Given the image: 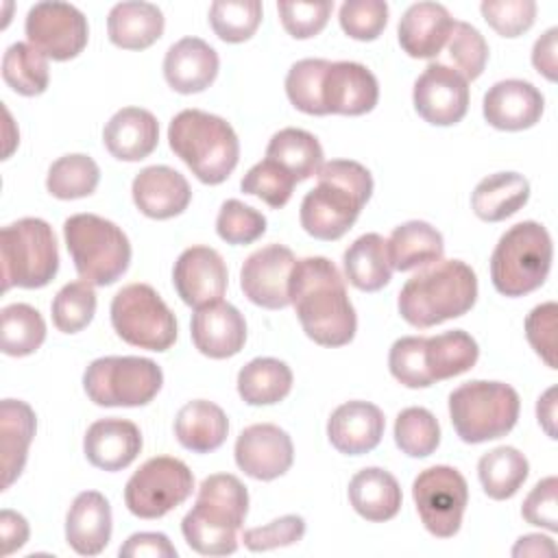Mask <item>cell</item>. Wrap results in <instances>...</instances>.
Instances as JSON below:
<instances>
[{"label": "cell", "instance_id": "obj_1", "mask_svg": "<svg viewBox=\"0 0 558 558\" xmlns=\"http://www.w3.org/2000/svg\"><path fill=\"white\" fill-rule=\"evenodd\" d=\"M290 303L310 340L344 347L357 331V316L344 279L327 257L296 259L290 277Z\"/></svg>", "mask_w": 558, "mask_h": 558}, {"label": "cell", "instance_id": "obj_2", "mask_svg": "<svg viewBox=\"0 0 558 558\" xmlns=\"http://www.w3.org/2000/svg\"><path fill=\"white\" fill-rule=\"evenodd\" d=\"M316 177V187L301 201L299 220L312 238L333 242L355 225L373 194V177L353 159L325 161Z\"/></svg>", "mask_w": 558, "mask_h": 558}, {"label": "cell", "instance_id": "obj_3", "mask_svg": "<svg viewBox=\"0 0 558 558\" xmlns=\"http://www.w3.org/2000/svg\"><path fill=\"white\" fill-rule=\"evenodd\" d=\"M475 301V270L462 259H438L403 283L397 307L408 325L427 329L464 316Z\"/></svg>", "mask_w": 558, "mask_h": 558}, {"label": "cell", "instance_id": "obj_4", "mask_svg": "<svg viewBox=\"0 0 558 558\" xmlns=\"http://www.w3.org/2000/svg\"><path fill=\"white\" fill-rule=\"evenodd\" d=\"M246 512V486L231 473H214L201 482L196 504L181 521L183 538L203 556L233 554Z\"/></svg>", "mask_w": 558, "mask_h": 558}, {"label": "cell", "instance_id": "obj_5", "mask_svg": "<svg viewBox=\"0 0 558 558\" xmlns=\"http://www.w3.org/2000/svg\"><path fill=\"white\" fill-rule=\"evenodd\" d=\"M170 150L207 185L229 179L240 159V140L233 126L214 113L183 109L168 124Z\"/></svg>", "mask_w": 558, "mask_h": 558}, {"label": "cell", "instance_id": "obj_6", "mask_svg": "<svg viewBox=\"0 0 558 558\" xmlns=\"http://www.w3.org/2000/svg\"><path fill=\"white\" fill-rule=\"evenodd\" d=\"M554 259L549 231L536 220L510 227L490 255V281L504 296H525L538 290Z\"/></svg>", "mask_w": 558, "mask_h": 558}, {"label": "cell", "instance_id": "obj_7", "mask_svg": "<svg viewBox=\"0 0 558 558\" xmlns=\"http://www.w3.org/2000/svg\"><path fill=\"white\" fill-rule=\"evenodd\" d=\"M63 238L78 277L92 286L116 283L131 264V242L126 233L102 216H70L63 222Z\"/></svg>", "mask_w": 558, "mask_h": 558}, {"label": "cell", "instance_id": "obj_8", "mask_svg": "<svg viewBox=\"0 0 558 558\" xmlns=\"http://www.w3.org/2000/svg\"><path fill=\"white\" fill-rule=\"evenodd\" d=\"M521 401L504 381L473 379L449 395V418L462 442L480 445L506 436L519 418Z\"/></svg>", "mask_w": 558, "mask_h": 558}, {"label": "cell", "instance_id": "obj_9", "mask_svg": "<svg viewBox=\"0 0 558 558\" xmlns=\"http://www.w3.org/2000/svg\"><path fill=\"white\" fill-rule=\"evenodd\" d=\"M2 290L44 288L59 270V248L52 227L41 218H20L0 233Z\"/></svg>", "mask_w": 558, "mask_h": 558}, {"label": "cell", "instance_id": "obj_10", "mask_svg": "<svg viewBox=\"0 0 558 558\" xmlns=\"http://www.w3.org/2000/svg\"><path fill=\"white\" fill-rule=\"evenodd\" d=\"M163 373L157 362L140 355H105L83 373L89 401L102 408H137L150 403L161 390Z\"/></svg>", "mask_w": 558, "mask_h": 558}, {"label": "cell", "instance_id": "obj_11", "mask_svg": "<svg viewBox=\"0 0 558 558\" xmlns=\"http://www.w3.org/2000/svg\"><path fill=\"white\" fill-rule=\"evenodd\" d=\"M111 325L133 347L166 351L177 340V318L148 283H129L111 299Z\"/></svg>", "mask_w": 558, "mask_h": 558}, {"label": "cell", "instance_id": "obj_12", "mask_svg": "<svg viewBox=\"0 0 558 558\" xmlns=\"http://www.w3.org/2000/svg\"><path fill=\"white\" fill-rule=\"evenodd\" d=\"M194 490L190 466L172 456L146 460L124 486V504L140 519H159L181 506Z\"/></svg>", "mask_w": 558, "mask_h": 558}, {"label": "cell", "instance_id": "obj_13", "mask_svg": "<svg viewBox=\"0 0 558 558\" xmlns=\"http://www.w3.org/2000/svg\"><path fill=\"white\" fill-rule=\"evenodd\" d=\"M412 497L429 534L438 538L458 534L469 504V486L458 469L436 464L421 471L412 484Z\"/></svg>", "mask_w": 558, "mask_h": 558}, {"label": "cell", "instance_id": "obj_14", "mask_svg": "<svg viewBox=\"0 0 558 558\" xmlns=\"http://www.w3.org/2000/svg\"><path fill=\"white\" fill-rule=\"evenodd\" d=\"M26 39L52 61H70L83 52L89 39L87 17L70 2L44 0L28 9Z\"/></svg>", "mask_w": 558, "mask_h": 558}, {"label": "cell", "instance_id": "obj_15", "mask_svg": "<svg viewBox=\"0 0 558 558\" xmlns=\"http://www.w3.org/2000/svg\"><path fill=\"white\" fill-rule=\"evenodd\" d=\"M412 102L434 126L458 124L469 111V81L451 65L432 61L414 83Z\"/></svg>", "mask_w": 558, "mask_h": 558}, {"label": "cell", "instance_id": "obj_16", "mask_svg": "<svg viewBox=\"0 0 558 558\" xmlns=\"http://www.w3.org/2000/svg\"><path fill=\"white\" fill-rule=\"evenodd\" d=\"M294 264V253L283 244L257 248L244 259L240 270V288L244 296L264 310L288 307Z\"/></svg>", "mask_w": 558, "mask_h": 558}, {"label": "cell", "instance_id": "obj_17", "mask_svg": "<svg viewBox=\"0 0 558 558\" xmlns=\"http://www.w3.org/2000/svg\"><path fill=\"white\" fill-rule=\"evenodd\" d=\"M323 116H364L379 100V83L375 74L357 61H329L320 76Z\"/></svg>", "mask_w": 558, "mask_h": 558}, {"label": "cell", "instance_id": "obj_18", "mask_svg": "<svg viewBox=\"0 0 558 558\" xmlns=\"http://www.w3.org/2000/svg\"><path fill=\"white\" fill-rule=\"evenodd\" d=\"M172 283L185 305L194 310L205 307L222 301L229 283L227 264L211 246H190L174 262Z\"/></svg>", "mask_w": 558, "mask_h": 558}, {"label": "cell", "instance_id": "obj_19", "mask_svg": "<svg viewBox=\"0 0 558 558\" xmlns=\"http://www.w3.org/2000/svg\"><path fill=\"white\" fill-rule=\"evenodd\" d=\"M235 464L248 477L270 482L281 477L294 462V445L286 429L272 423H255L235 440Z\"/></svg>", "mask_w": 558, "mask_h": 558}, {"label": "cell", "instance_id": "obj_20", "mask_svg": "<svg viewBox=\"0 0 558 558\" xmlns=\"http://www.w3.org/2000/svg\"><path fill=\"white\" fill-rule=\"evenodd\" d=\"M545 109V98L530 81L506 78L488 87L482 102L484 120L499 131H523L534 126Z\"/></svg>", "mask_w": 558, "mask_h": 558}, {"label": "cell", "instance_id": "obj_21", "mask_svg": "<svg viewBox=\"0 0 558 558\" xmlns=\"http://www.w3.org/2000/svg\"><path fill=\"white\" fill-rule=\"evenodd\" d=\"M190 336L203 355L211 360L233 357L246 342V320L235 305L216 301L192 314Z\"/></svg>", "mask_w": 558, "mask_h": 558}, {"label": "cell", "instance_id": "obj_22", "mask_svg": "<svg viewBox=\"0 0 558 558\" xmlns=\"http://www.w3.org/2000/svg\"><path fill=\"white\" fill-rule=\"evenodd\" d=\"M135 207L153 218L168 220L183 214L192 201L187 179L170 166H148L140 170L131 185Z\"/></svg>", "mask_w": 558, "mask_h": 558}, {"label": "cell", "instance_id": "obj_23", "mask_svg": "<svg viewBox=\"0 0 558 558\" xmlns=\"http://www.w3.org/2000/svg\"><path fill=\"white\" fill-rule=\"evenodd\" d=\"M384 412L371 401H347L338 405L327 421V438L344 456L373 451L384 436Z\"/></svg>", "mask_w": 558, "mask_h": 558}, {"label": "cell", "instance_id": "obj_24", "mask_svg": "<svg viewBox=\"0 0 558 558\" xmlns=\"http://www.w3.org/2000/svg\"><path fill=\"white\" fill-rule=\"evenodd\" d=\"M83 451L92 466L100 471H122L142 451V432L126 418L94 421L83 438Z\"/></svg>", "mask_w": 558, "mask_h": 558}, {"label": "cell", "instance_id": "obj_25", "mask_svg": "<svg viewBox=\"0 0 558 558\" xmlns=\"http://www.w3.org/2000/svg\"><path fill=\"white\" fill-rule=\"evenodd\" d=\"M456 20L445 4L414 2L410 4L397 26V37L412 59H434L445 48Z\"/></svg>", "mask_w": 558, "mask_h": 558}, {"label": "cell", "instance_id": "obj_26", "mask_svg": "<svg viewBox=\"0 0 558 558\" xmlns=\"http://www.w3.org/2000/svg\"><path fill=\"white\" fill-rule=\"evenodd\" d=\"M218 52L201 37H183L163 57L166 83L179 94H198L218 76Z\"/></svg>", "mask_w": 558, "mask_h": 558}, {"label": "cell", "instance_id": "obj_27", "mask_svg": "<svg viewBox=\"0 0 558 558\" xmlns=\"http://www.w3.org/2000/svg\"><path fill=\"white\" fill-rule=\"evenodd\" d=\"M65 541L81 556H98L111 541V506L98 490L74 497L65 517Z\"/></svg>", "mask_w": 558, "mask_h": 558}, {"label": "cell", "instance_id": "obj_28", "mask_svg": "<svg viewBox=\"0 0 558 558\" xmlns=\"http://www.w3.org/2000/svg\"><path fill=\"white\" fill-rule=\"evenodd\" d=\"M102 142L120 161L146 159L159 142L157 118L142 107H122L102 129Z\"/></svg>", "mask_w": 558, "mask_h": 558}, {"label": "cell", "instance_id": "obj_29", "mask_svg": "<svg viewBox=\"0 0 558 558\" xmlns=\"http://www.w3.org/2000/svg\"><path fill=\"white\" fill-rule=\"evenodd\" d=\"M35 429H37V416L26 401L4 399L0 403L2 490H7L22 475Z\"/></svg>", "mask_w": 558, "mask_h": 558}, {"label": "cell", "instance_id": "obj_30", "mask_svg": "<svg viewBox=\"0 0 558 558\" xmlns=\"http://www.w3.org/2000/svg\"><path fill=\"white\" fill-rule=\"evenodd\" d=\"M163 13L157 4L144 0L118 2L107 15V33L113 46L124 50H144L163 35Z\"/></svg>", "mask_w": 558, "mask_h": 558}, {"label": "cell", "instance_id": "obj_31", "mask_svg": "<svg viewBox=\"0 0 558 558\" xmlns=\"http://www.w3.org/2000/svg\"><path fill=\"white\" fill-rule=\"evenodd\" d=\"M349 501L362 519L381 523L397 517L403 495L392 473L379 466H366L351 477Z\"/></svg>", "mask_w": 558, "mask_h": 558}, {"label": "cell", "instance_id": "obj_32", "mask_svg": "<svg viewBox=\"0 0 558 558\" xmlns=\"http://www.w3.org/2000/svg\"><path fill=\"white\" fill-rule=\"evenodd\" d=\"M229 434V418L220 405L194 399L187 401L174 418V436L187 451L209 453L222 447Z\"/></svg>", "mask_w": 558, "mask_h": 558}, {"label": "cell", "instance_id": "obj_33", "mask_svg": "<svg viewBox=\"0 0 558 558\" xmlns=\"http://www.w3.org/2000/svg\"><path fill=\"white\" fill-rule=\"evenodd\" d=\"M390 266L399 272L425 268L445 253V240L436 227L425 220H408L392 229L386 240Z\"/></svg>", "mask_w": 558, "mask_h": 558}, {"label": "cell", "instance_id": "obj_34", "mask_svg": "<svg viewBox=\"0 0 558 558\" xmlns=\"http://www.w3.org/2000/svg\"><path fill=\"white\" fill-rule=\"evenodd\" d=\"M530 198V181L519 172H495L484 177L473 194L471 207L480 220L499 222L514 216Z\"/></svg>", "mask_w": 558, "mask_h": 558}, {"label": "cell", "instance_id": "obj_35", "mask_svg": "<svg viewBox=\"0 0 558 558\" xmlns=\"http://www.w3.org/2000/svg\"><path fill=\"white\" fill-rule=\"evenodd\" d=\"M480 347L464 329L429 336L423 342V366L432 384L458 377L475 366Z\"/></svg>", "mask_w": 558, "mask_h": 558}, {"label": "cell", "instance_id": "obj_36", "mask_svg": "<svg viewBox=\"0 0 558 558\" xmlns=\"http://www.w3.org/2000/svg\"><path fill=\"white\" fill-rule=\"evenodd\" d=\"M342 264L349 283L362 292H377L390 283L392 266L386 240L379 233H364L353 240L344 251Z\"/></svg>", "mask_w": 558, "mask_h": 558}, {"label": "cell", "instance_id": "obj_37", "mask_svg": "<svg viewBox=\"0 0 558 558\" xmlns=\"http://www.w3.org/2000/svg\"><path fill=\"white\" fill-rule=\"evenodd\" d=\"M292 390V371L277 357H255L238 373V395L248 405H272Z\"/></svg>", "mask_w": 558, "mask_h": 558}, {"label": "cell", "instance_id": "obj_38", "mask_svg": "<svg viewBox=\"0 0 558 558\" xmlns=\"http://www.w3.org/2000/svg\"><path fill=\"white\" fill-rule=\"evenodd\" d=\"M530 473L527 458L517 447H495L477 462V477L490 499L504 501L517 495Z\"/></svg>", "mask_w": 558, "mask_h": 558}, {"label": "cell", "instance_id": "obj_39", "mask_svg": "<svg viewBox=\"0 0 558 558\" xmlns=\"http://www.w3.org/2000/svg\"><path fill=\"white\" fill-rule=\"evenodd\" d=\"M266 157L281 163L296 179V183L318 174L320 166L325 163L323 146L316 135L294 126L281 129L270 137L266 146Z\"/></svg>", "mask_w": 558, "mask_h": 558}, {"label": "cell", "instance_id": "obj_40", "mask_svg": "<svg viewBox=\"0 0 558 558\" xmlns=\"http://www.w3.org/2000/svg\"><path fill=\"white\" fill-rule=\"evenodd\" d=\"M46 340V320L28 303H11L0 314V347L4 355L24 357Z\"/></svg>", "mask_w": 558, "mask_h": 558}, {"label": "cell", "instance_id": "obj_41", "mask_svg": "<svg viewBox=\"0 0 558 558\" xmlns=\"http://www.w3.org/2000/svg\"><path fill=\"white\" fill-rule=\"evenodd\" d=\"M100 183L98 163L83 153L63 155L48 168L46 190L59 201L85 198L96 192Z\"/></svg>", "mask_w": 558, "mask_h": 558}, {"label": "cell", "instance_id": "obj_42", "mask_svg": "<svg viewBox=\"0 0 558 558\" xmlns=\"http://www.w3.org/2000/svg\"><path fill=\"white\" fill-rule=\"evenodd\" d=\"M2 78L22 96H39L50 83L48 57L31 44H11L2 57Z\"/></svg>", "mask_w": 558, "mask_h": 558}, {"label": "cell", "instance_id": "obj_43", "mask_svg": "<svg viewBox=\"0 0 558 558\" xmlns=\"http://www.w3.org/2000/svg\"><path fill=\"white\" fill-rule=\"evenodd\" d=\"M259 0H216L209 7L211 31L227 44L251 39L262 22Z\"/></svg>", "mask_w": 558, "mask_h": 558}, {"label": "cell", "instance_id": "obj_44", "mask_svg": "<svg viewBox=\"0 0 558 558\" xmlns=\"http://www.w3.org/2000/svg\"><path fill=\"white\" fill-rule=\"evenodd\" d=\"M395 442L410 458H427L440 445V425L427 408H405L395 421Z\"/></svg>", "mask_w": 558, "mask_h": 558}, {"label": "cell", "instance_id": "obj_45", "mask_svg": "<svg viewBox=\"0 0 558 558\" xmlns=\"http://www.w3.org/2000/svg\"><path fill=\"white\" fill-rule=\"evenodd\" d=\"M52 323L63 333H76L85 329L96 314V292L89 281L65 283L50 305Z\"/></svg>", "mask_w": 558, "mask_h": 558}, {"label": "cell", "instance_id": "obj_46", "mask_svg": "<svg viewBox=\"0 0 558 558\" xmlns=\"http://www.w3.org/2000/svg\"><path fill=\"white\" fill-rule=\"evenodd\" d=\"M294 185L296 179L281 163L268 157L255 163L240 181L244 194L262 198L272 209H279L290 201Z\"/></svg>", "mask_w": 558, "mask_h": 558}, {"label": "cell", "instance_id": "obj_47", "mask_svg": "<svg viewBox=\"0 0 558 558\" xmlns=\"http://www.w3.org/2000/svg\"><path fill=\"white\" fill-rule=\"evenodd\" d=\"M447 50L453 70L460 72L466 81H475L482 76L488 61V44L473 24L456 22L447 39Z\"/></svg>", "mask_w": 558, "mask_h": 558}, {"label": "cell", "instance_id": "obj_48", "mask_svg": "<svg viewBox=\"0 0 558 558\" xmlns=\"http://www.w3.org/2000/svg\"><path fill=\"white\" fill-rule=\"evenodd\" d=\"M216 233L227 244H253L266 233V218L251 205H244L238 198H229L220 205L216 218Z\"/></svg>", "mask_w": 558, "mask_h": 558}, {"label": "cell", "instance_id": "obj_49", "mask_svg": "<svg viewBox=\"0 0 558 558\" xmlns=\"http://www.w3.org/2000/svg\"><path fill=\"white\" fill-rule=\"evenodd\" d=\"M327 59H301L286 74V94L294 109L307 116H323L320 109V76L327 68Z\"/></svg>", "mask_w": 558, "mask_h": 558}, {"label": "cell", "instance_id": "obj_50", "mask_svg": "<svg viewBox=\"0 0 558 558\" xmlns=\"http://www.w3.org/2000/svg\"><path fill=\"white\" fill-rule=\"evenodd\" d=\"M342 31L357 41H373L388 24V4L384 0H347L338 11Z\"/></svg>", "mask_w": 558, "mask_h": 558}, {"label": "cell", "instance_id": "obj_51", "mask_svg": "<svg viewBox=\"0 0 558 558\" xmlns=\"http://www.w3.org/2000/svg\"><path fill=\"white\" fill-rule=\"evenodd\" d=\"M486 24L501 37H519L532 28L536 17L534 0H484L480 4Z\"/></svg>", "mask_w": 558, "mask_h": 558}, {"label": "cell", "instance_id": "obj_52", "mask_svg": "<svg viewBox=\"0 0 558 558\" xmlns=\"http://www.w3.org/2000/svg\"><path fill=\"white\" fill-rule=\"evenodd\" d=\"M423 336H403L392 342L388 368L392 377L408 388H429L432 379L423 366Z\"/></svg>", "mask_w": 558, "mask_h": 558}, {"label": "cell", "instance_id": "obj_53", "mask_svg": "<svg viewBox=\"0 0 558 558\" xmlns=\"http://www.w3.org/2000/svg\"><path fill=\"white\" fill-rule=\"evenodd\" d=\"M277 11L281 17V24L290 37L310 39L327 26L329 15L333 11V2L331 0L279 2Z\"/></svg>", "mask_w": 558, "mask_h": 558}, {"label": "cell", "instance_id": "obj_54", "mask_svg": "<svg viewBox=\"0 0 558 558\" xmlns=\"http://www.w3.org/2000/svg\"><path fill=\"white\" fill-rule=\"evenodd\" d=\"M305 536V519L299 514H283L268 525L248 527L242 532L244 547L251 551H268L277 547H288Z\"/></svg>", "mask_w": 558, "mask_h": 558}, {"label": "cell", "instance_id": "obj_55", "mask_svg": "<svg viewBox=\"0 0 558 558\" xmlns=\"http://www.w3.org/2000/svg\"><path fill=\"white\" fill-rule=\"evenodd\" d=\"M556 318L558 305L554 301L536 305L525 318L527 342L549 368H556Z\"/></svg>", "mask_w": 558, "mask_h": 558}, {"label": "cell", "instance_id": "obj_56", "mask_svg": "<svg viewBox=\"0 0 558 558\" xmlns=\"http://www.w3.org/2000/svg\"><path fill=\"white\" fill-rule=\"evenodd\" d=\"M558 480L556 475H549L541 480L523 499L521 517L530 525L545 527L549 532H558Z\"/></svg>", "mask_w": 558, "mask_h": 558}, {"label": "cell", "instance_id": "obj_57", "mask_svg": "<svg viewBox=\"0 0 558 558\" xmlns=\"http://www.w3.org/2000/svg\"><path fill=\"white\" fill-rule=\"evenodd\" d=\"M122 558H177V549L161 532H137L118 551Z\"/></svg>", "mask_w": 558, "mask_h": 558}, {"label": "cell", "instance_id": "obj_58", "mask_svg": "<svg viewBox=\"0 0 558 558\" xmlns=\"http://www.w3.org/2000/svg\"><path fill=\"white\" fill-rule=\"evenodd\" d=\"M532 65L543 74L547 81L558 78V28H547L532 48Z\"/></svg>", "mask_w": 558, "mask_h": 558}, {"label": "cell", "instance_id": "obj_59", "mask_svg": "<svg viewBox=\"0 0 558 558\" xmlns=\"http://www.w3.org/2000/svg\"><path fill=\"white\" fill-rule=\"evenodd\" d=\"M28 523L26 519L15 510H2L0 512V541H2V556H9L17 549H22L28 541Z\"/></svg>", "mask_w": 558, "mask_h": 558}, {"label": "cell", "instance_id": "obj_60", "mask_svg": "<svg viewBox=\"0 0 558 558\" xmlns=\"http://www.w3.org/2000/svg\"><path fill=\"white\" fill-rule=\"evenodd\" d=\"M512 556L514 558H523V556H556V543L549 536L543 534H525L521 536L514 547H512Z\"/></svg>", "mask_w": 558, "mask_h": 558}, {"label": "cell", "instance_id": "obj_61", "mask_svg": "<svg viewBox=\"0 0 558 558\" xmlns=\"http://www.w3.org/2000/svg\"><path fill=\"white\" fill-rule=\"evenodd\" d=\"M536 416L549 438H556V388H547L536 403Z\"/></svg>", "mask_w": 558, "mask_h": 558}]
</instances>
